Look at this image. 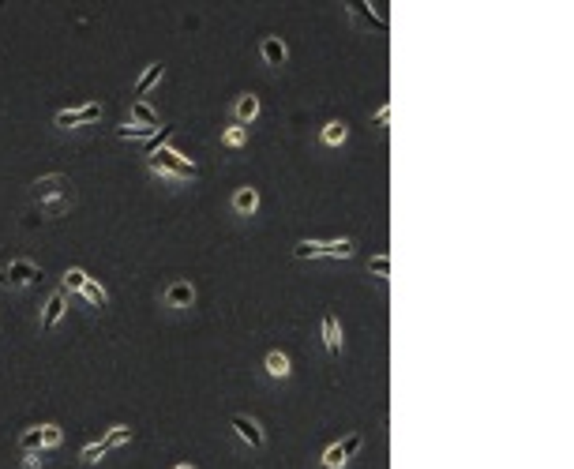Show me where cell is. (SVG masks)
Wrapping results in <instances>:
<instances>
[{"label": "cell", "mask_w": 574, "mask_h": 469, "mask_svg": "<svg viewBox=\"0 0 574 469\" xmlns=\"http://www.w3.org/2000/svg\"><path fill=\"white\" fill-rule=\"evenodd\" d=\"M30 203L45 214V218H60L64 211H71L75 203V188L64 173H49V177H38L30 184Z\"/></svg>", "instance_id": "cell-1"}, {"label": "cell", "mask_w": 574, "mask_h": 469, "mask_svg": "<svg viewBox=\"0 0 574 469\" xmlns=\"http://www.w3.org/2000/svg\"><path fill=\"white\" fill-rule=\"evenodd\" d=\"M147 169L158 177H177V180H195V165L184 154H177L173 147H158L154 154H147Z\"/></svg>", "instance_id": "cell-2"}, {"label": "cell", "mask_w": 574, "mask_h": 469, "mask_svg": "<svg viewBox=\"0 0 574 469\" xmlns=\"http://www.w3.org/2000/svg\"><path fill=\"white\" fill-rule=\"evenodd\" d=\"M34 282H42V267L27 256H15L0 267V285L4 289H30Z\"/></svg>", "instance_id": "cell-3"}, {"label": "cell", "mask_w": 574, "mask_h": 469, "mask_svg": "<svg viewBox=\"0 0 574 469\" xmlns=\"http://www.w3.org/2000/svg\"><path fill=\"white\" fill-rule=\"evenodd\" d=\"M364 447V435L361 432H349L342 443H334V447L323 450V458H319V469H346L349 458L357 455V450Z\"/></svg>", "instance_id": "cell-4"}, {"label": "cell", "mask_w": 574, "mask_h": 469, "mask_svg": "<svg viewBox=\"0 0 574 469\" xmlns=\"http://www.w3.org/2000/svg\"><path fill=\"white\" fill-rule=\"evenodd\" d=\"M101 101H86V106H79V109H64V113L53 117V124L57 128H86V124H98L101 121Z\"/></svg>", "instance_id": "cell-5"}, {"label": "cell", "mask_w": 574, "mask_h": 469, "mask_svg": "<svg viewBox=\"0 0 574 469\" xmlns=\"http://www.w3.org/2000/svg\"><path fill=\"white\" fill-rule=\"evenodd\" d=\"M162 304L169 308V312H188V308L195 304V289H191V282H184V278L169 282L165 293H162Z\"/></svg>", "instance_id": "cell-6"}, {"label": "cell", "mask_w": 574, "mask_h": 469, "mask_svg": "<svg viewBox=\"0 0 574 469\" xmlns=\"http://www.w3.org/2000/svg\"><path fill=\"white\" fill-rule=\"evenodd\" d=\"M64 315H68V293H64V289H53L49 300H45V312H42V330H45V335L60 327Z\"/></svg>", "instance_id": "cell-7"}, {"label": "cell", "mask_w": 574, "mask_h": 469, "mask_svg": "<svg viewBox=\"0 0 574 469\" xmlns=\"http://www.w3.org/2000/svg\"><path fill=\"white\" fill-rule=\"evenodd\" d=\"M259 57H263V64H267V68H285V60H289V49H285L282 38L267 34V38L259 42Z\"/></svg>", "instance_id": "cell-8"}, {"label": "cell", "mask_w": 574, "mask_h": 469, "mask_svg": "<svg viewBox=\"0 0 574 469\" xmlns=\"http://www.w3.org/2000/svg\"><path fill=\"white\" fill-rule=\"evenodd\" d=\"M233 428H237V435H241V440L248 443L252 450H263V443H267V435H263V428L255 424L252 417H244V413H233Z\"/></svg>", "instance_id": "cell-9"}, {"label": "cell", "mask_w": 574, "mask_h": 469, "mask_svg": "<svg viewBox=\"0 0 574 469\" xmlns=\"http://www.w3.org/2000/svg\"><path fill=\"white\" fill-rule=\"evenodd\" d=\"M323 346L331 357H342V323L334 312H323Z\"/></svg>", "instance_id": "cell-10"}, {"label": "cell", "mask_w": 574, "mask_h": 469, "mask_svg": "<svg viewBox=\"0 0 574 469\" xmlns=\"http://www.w3.org/2000/svg\"><path fill=\"white\" fill-rule=\"evenodd\" d=\"M255 211H259V192H255L252 184L237 188V192H233V214H241V218H252Z\"/></svg>", "instance_id": "cell-11"}, {"label": "cell", "mask_w": 574, "mask_h": 469, "mask_svg": "<svg viewBox=\"0 0 574 469\" xmlns=\"http://www.w3.org/2000/svg\"><path fill=\"white\" fill-rule=\"evenodd\" d=\"M259 117V98L255 94H241L233 106V124H241V128H248V124Z\"/></svg>", "instance_id": "cell-12"}, {"label": "cell", "mask_w": 574, "mask_h": 469, "mask_svg": "<svg viewBox=\"0 0 574 469\" xmlns=\"http://www.w3.org/2000/svg\"><path fill=\"white\" fill-rule=\"evenodd\" d=\"M162 75H165V68L158 64V60H154V64H147V68H143V75L135 79V98H147V94L154 91L158 83H162Z\"/></svg>", "instance_id": "cell-13"}, {"label": "cell", "mask_w": 574, "mask_h": 469, "mask_svg": "<svg viewBox=\"0 0 574 469\" xmlns=\"http://www.w3.org/2000/svg\"><path fill=\"white\" fill-rule=\"evenodd\" d=\"M353 248L357 244L349 241V237H338V241H319V259H349L353 256Z\"/></svg>", "instance_id": "cell-14"}, {"label": "cell", "mask_w": 574, "mask_h": 469, "mask_svg": "<svg viewBox=\"0 0 574 469\" xmlns=\"http://www.w3.org/2000/svg\"><path fill=\"white\" fill-rule=\"evenodd\" d=\"M263 368H267L270 379H289L293 376V364L289 357L282 353V349H274V353H267V361H263Z\"/></svg>", "instance_id": "cell-15"}, {"label": "cell", "mask_w": 574, "mask_h": 469, "mask_svg": "<svg viewBox=\"0 0 574 469\" xmlns=\"http://www.w3.org/2000/svg\"><path fill=\"white\" fill-rule=\"evenodd\" d=\"M349 8V15H353L361 27H372V30H387V19L383 15H372V8L368 4H361V0H353V4H346Z\"/></svg>", "instance_id": "cell-16"}, {"label": "cell", "mask_w": 574, "mask_h": 469, "mask_svg": "<svg viewBox=\"0 0 574 469\" xmlns=\"http://www.w3.org/2000/svg\"><path fill=\"white\" fill-rule=\"evenodd\" d=\"M132 124H139V128H154L158 132V113L150 109L147 98H132Z\"/></svg>", "instance_id": "cell-17"}, {"label": "cell", "mask_w": 574, "mask_h": 469, "mask_svg": "<svg viewBox=\"0 0 574 469\" xmlns=\"http://www.w3.org/2000/svg\"><path fill=\"white\" fill-rule=\"evenodd\" d=\"M319 139H323V147H342V143L349 139L346 121H326V124H323V132H319Z\"/></svg>", "instance_id": "cell-18"}, {"label": "cell", "mask_w": 574, "mask_h": 469, "mask_svg": "<svg viewBox=\"0 0 574 469\" xmlns=\"http://www.w3.org/2000/svg\"><path fill=\"white\" fill-rule=\"evenodd\" d=\"M79 297H83L91 308H109V293L101 289V285L94 282V278H86V285H83V293H79Z\"/></svg>", "instance_id": "cell-19"}, {"label": "cell", "mask_w": 574, "mask_h": 469, "mask_svg": "<svg viewBox=\"0 0 574 469\" xmlns=\"http://www.w3.org/2000/svg\"><path fill=\"white\" fill-rule=\"evenodd\" d=\"M34 450H42V424L19 432V455H34Z\"/></svg>", "instance_id": "cell-20"}, {"label": "cell", "mask_w": 574, "mask_h": 469, "mask_svg": "<svg viewBox=\"0 0 574 469\" xmlns=\"http://www.w3.org/2000/svg\"><path fill=\"white\" fill-rule=\"evenodd\" d=\"M101 443H106V450L124 447V443H132V428H128V424H113V428L106 432V440H101Z\"/></svg>", "instance_id": "cell-21"}, {"label": "cell", "mask_w": 574, "mask_h": 469, "mask_svg": "<svg viewBox=\"0 0 574 469\" xmlns=\"http://www.w3.org/2000/svg\"><path fill=\"white\" fill-rule=\"evenodd\" d=\"M154 128H139V124H132V121H124L121 128H117V139H132V143H139V139H154Z\"/></svg>", "instance_id": "cell-22"}, {"label": "cell", "mask_w": 574, "mask_h": 469, "mask_svg": "<svg viewBox=\"0 0 574 469\" xmlns=\"http://www.w3.org/2000/svg\"><path fill=\"white\" fill-rule=\"evenodd\" d=\"M86 278H91V274H86V270L83 267H68V270H64V293H83V285H86Z\"/></svg>", "instance_id": "cell-23"}, {"label": "cell", "mask_w": 574, "mask_h": 469, "mask_svg": "<svg viewBox=\"0 0 574 469\" xmlns=\"http://www.w3.org/2000/svg\"><path fill=\"white\" fill-rule=\"evenodd\" d=\"M244 143H248V128H241V124H233V128L222 132V147L237 150V147H244Z\"/></svg>", "instance_id": "cell-24"}, {"label": "cell", "mask_w": 574, "mask_h": 469, "mask_svg": "<svg viewBox=\"0 0 574 469\" xmlns=\"http://www.w3.org/2000/svg\"><path fill=\"white\" fill-rule=\"evenodd\" d=\"M109 455V450H106V443H86V447L83 450H79V462H83V466H94V462H101V458H106Z\"/></svg>", "instance_id": "cell-25"}, {"label": "cell", "mask_w": 574, "mask_h": 469, "mask_svg": "<svg viewBox=\"0 0 574 469\" xmlns=\"http://www.w3.org/2000/svg\"><path fill=\"white\" fill-rule=\"evenodd\" d=\"M368 274L379 278V282H383V278H390V256H387V252H379V256L368 259Z\"/></svg>", "instance_id": "cell-26"}, {"label": "cell", "mask_w": 574, "mask_h": 469, "mask_svg": "<svg viewBox=\"0 0 574 469\" xmlns=\"http://www.w3.org/2000/svg\"><path fill=\"white\" fill-rule=\"evenodd\" d=\"M293 259H319V241H297L293 244Z\"/></svg>", "instance_id": "cell-27"}, {"label": "cell", "mask_w": 574, "mask_h": 469, "mask_svg": "<svg viewBox=\"0 0 574 469\" xmlns=\"http://www.w3.org/2000/svg\"><path fill=\"white\" fill-rule=\"evenodd\" d=\"M60 443H64V432H60V428H57V424H42V450H45V447H60Z\"/></svg>", "instance_id": "cell-28"}, {"label": "cell", "mask_w": 574, "mask_h": 469, "mask_svg": "<svg viewBox=\"0 0 574 469\" xmlns=\"http://www.w3.org/2000/svg\"><path fill=\"white\" fill-rule=\"evenodd\" d=\"M169 139H173V128H169V124H162L154 139H147V154H154V150H158V147H165ZM147 154H143V158H147Z\"/></svg>", "instance_id": "cell-29"}, {"label": "cell", "mask_w": 574, "mask_h": 469, "mask_svg": "<svg viewBox=\"0 0 574 469\" xmlns=\"http://www.w3.org/2000/svg\"><path fill=\"white\" fill-rule=\"evenodd\" d=\"M23 466H27V469H42V466H45L42 450H34V455H23Z\"/></svg>", "instance_id": "cell-30"}, {"label": "cell", "mask_w": 574, "mask_h": 469, "mask_svg": "<svg viewBox=\"0 0 574 469\" xmlns=\"http://www.w3.org/2000/svg\"><path fill=\"white\" fill-rule=\"evenodd\" d=\"M387 121H390V106H383V109H379V113H376V117H372V124H387Z\"/></svg>", "instance_id": "cell-31"}, {"label": "cell", "mask_w": 574, "mask_h": 469, "mask_svg": "<svg viewBox=\"0 0 574 469\" xmlns=\"http://www.w3.org/2000/svg\"><path fill=\"white\" fill-rule=\"evenodd\" d=\"M173 469H195V466H188V462H184V466H173Z\"/></svg>", "instance_id": "cell-32"}]
</instances>
